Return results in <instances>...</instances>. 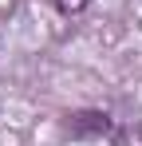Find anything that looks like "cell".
I'll use <instances>...</instances> for the list:
<instances>
[{
	"mask_svg": "<svg viewBox=\"0 0 142 146\" xmlns=\"http://www.w3.org/2000/svg\"><path fill=\"white\" fill-rule=\"evenodd\" d=\"M67 130L75 138H91V134H111V115L103 111H79L67 119Z\"/></svg>",
	"mask_w": 142,
	"mask_h": 146,
	"instance_id": "obj_1",
	"label": "cell"
},
{
	"mask_svg": "<svg viewBox=\"0 0 142 146\" xmlns=\"http://www.w3.org/2000/svg\"><path fill=\"white\" fill-rule=\"evenodd\" d=\"M87 4H91V0H59V8H63V12H83Z\"/></svg>",
	"mask_w": 142,
	"mask_h": 146,
	"instance_id": "obj_2",
	"label": "cell"
}]
</instances>
